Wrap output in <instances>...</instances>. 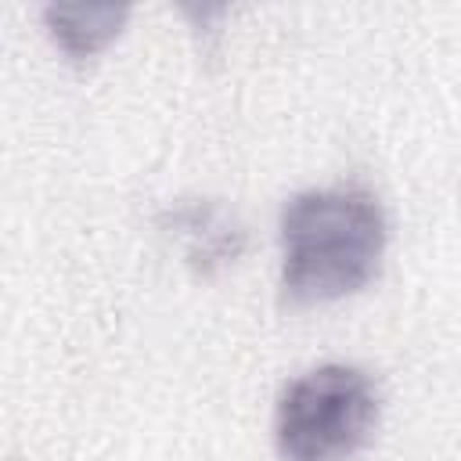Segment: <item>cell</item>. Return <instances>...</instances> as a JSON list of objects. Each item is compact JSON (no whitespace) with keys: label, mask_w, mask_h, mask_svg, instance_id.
Masks as SVG:
<instances>
[{"label":"cell","mask_w":461,"mask_h":461,"mask_svg":"<svg viewBox=\"0 0 461 461\" xmlns=\"http://www.w3.org/2000/svg\"><path fill=\"white\" fill-rule=\"evenodd\" d=\"M382 252L385 212L364 187L303 191L281 212V288L299 306L360 292Z\"/></svg>","instance_id":"obj_1"},{"label":"cell","mask_w":461,"mask_h":461,"mask_svg":"<svg viewBox=\"0 0 461 461\" xmlns=\"http://www.w3.org/2000/svg\"><path fill=\"white\" fill-rule=\"evenodd\" d=\"M378 425L375 382L349 364L292 378L277 400L274 436L285 461H349Z\"/></svg>","instance_id":"obj_2"},{"label":"cell","mask_w":461,"mask_h":461,"mask_svg":"<svg viewBox=\"0 0 461 461\" xmlns=\"http://www.w3.org/2000/svg\"><path fill=\"white\" fill-rule=\"evenodd\" d=\"M43 18L58 47L68 58L83 61L119 36L126 22V7L122 4H58V7H47Z\"/></svg>","instance_id":"obj_3"},{"label":"cell","mask_w":461,"mask_h":461,"mask_svg":"<svg viewBox=\"0 0 461 461\" xmlns=\"http://www.w3.org/2000/svg\"><path fill=\"white\" fill-rule=\"evenodd\" d=\"M176 230L191 241V263H198L202 270H209L212 263H227L241 252V230L238 223L212 202L205 205H187L176 212Z\"/></svg>","instance_id":"obj_4"}]
</instances>
